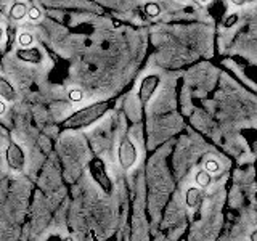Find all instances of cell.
Masks as SVG:
<instances>
[{"mask_svg": "<svg viewBox=\"0 0 257 241\" xmlns=\"http://www.w3.org/2000/svg\"><path fill=\"white\" fill-rule=\"evenodd\" d=\"M109 108H111L109 100L93 103V104H90V106L79 109L72 116H69L63 123V129H72V131H76V129H84L87 126L96 123V120H98Z\"/></svg>", "mask_w": 257, "mask_h": 241, "instance_id": "cell-1", "label": "cell"}, {"mask_svg": "<svg viewBox=\"0 0 257 241\" xmlns=\"http://www.w3.org/2000/svg\"><path fill=\"white\" fill-rule=\"evenodd\" d=\"M87 167H88V172H90V175L93 177V180L98 183V187L103 190V193L109 195V193L112 191V182L109 179L106 169H104L103 161L100 158H92L90 161H88Z\"/></svg>", "mask_w": 257, "mask_h": 241, "instance_id": "cell-2", "label": "cell"}, {"mask_svg": "<svg viewBox=\"0 0 257 241\" xmlns=\"http://www.w3.org/2000/svg\"><path fill=\"white\" fill-rule=\"evenodd\" d=\"M117 156H119V164L124 171H128V169L137 163V158H139V155H137V148H135L134 142L128 139L127 135L120 140Z\"/></svg>", "mask_w": 257, "mask_h": 241, "instance_id": "cell-3", "label": "cell"}, {"mask_svg": "<svg viewBox=\"0 0 257 241\" xmlns=\"http://www.w3.org/2000/svg\"><path fill=\"white\" fill-rule=\"evenodd\" d=\"M5 159H7L8 167H10L12 171L21 172L24 169V161H26V158H24V151L21 150L18 143L10 142V145H8V148H7V153H5Z\"/></svg>", "mask_w": 257, "mask_h": 241, "instance_id": "cell-4", "label": "cell"}, {"mask_svg": "<svg viewBox=\"0 0 257 241\" xmlns=\"http://www.w3.org/2000/svg\"><path fill=\"white\" fill-rule=\"evenodd\" d=\"M159 82H161V77L158 74H150L142 80L140 88H139V100L142 104H147L151 100V96L155 95L156 88L159 87Z\"/></svg>", "mask_w": 257, "mask_h": 241, "instance_id": "cell-5", "label": "cell"}, {"mask_svg": "<svg viewBox=\"0 0 257 241\" xmlns=\"http://www.w3.org/2000/svg\"><path fill=\"white\" fill-rule=\"evenodd\" d=\"M16 56H18L21 61L34 63V64H39L44 58L42 52H40L39 48H36V47H23V48H20L18 52H16Z\"/></svg>", "mask_w": 257, "mask_h": 241, "instance_id": "cell-6", "label": "cell"}, {"mask_svg": "<svg viewBox=\"0 0 257 241\" xmlns=\"http://www.w3.org/2000/svg\"><path fill=\"white\" fill-rule=\"evenodd\" d=\"M0 96H2V98H5L7 101L16 100V90H15V87L10 82H8L7 79H4V77H0Z\"/></svg>", "mask_w": 257, "mask_h": 241, "instance_id": "cell-7", "label": "cell"}, {"mask_svg": "<svg viewBox=\"0 0 257 241\" xmlns=\"http://www.w3.org/2000/svg\"><path fill=\"white\" fill-rule=\"evenodd\" d=\"M201 199H203V193H201L199 188L196 187H191L187 190V196H185V201H187V206L188 207H196L199 203H201Z\"/></svg>", "mask_w": 257, "mask_h": 241, "instance_id": "cell-8", "label": "cell"}, {"mask_svg": "<svg viewBox=\"0 0 257 241\" xmlns=\"http://www.w3.org/2000/svg\"><path fill=\"white\" fill-rule=\"evenodd\" d=\"M26 15H28V7H26V4L16 2V4L12 5V8H10V18L13 21H21L23 18H26Z\"/></svg>", "mask_w": 257, "mask_h": 241, "instance_id": "cell-9", "label": "cell"}, {"mask_svg": "<svg viewBox=\"0 0 257 241\" xmlns=\"http://www.w3.org/2000/svg\"><path fill=\"white\" fill-rule=\"evenodd\" d=\"M195 180H196V183L199 185L201 188H206V187H209V185H211L212 177H211V174H209V172L206 171V169H204V171H198V172H196Z\"/></svg>", "mask_w": 257, "mask_h": 241, "instance_id": "cell-10", "label": "cell"}, {"mask_svg": "<svg viewBox=\"0 0 257 241\" xmlns=\"http://www.w3.org/2000/svg\"><path fill=\"white\" fill-rule=\"evenodd\" d=\"M145 13H147L150 18H156L161 15V7L156 2H148L145 4Z\"/></svg>", "mask_w": 257, "mask_h": 241, "instance_id": "cell-11", "label": "cell"}, {"mask_svg": "<svg viewBox=\"0 0 257 241\" xmlns=\"http://www.w3.org/2000/svg\"><path fill=\"white\" fill-rule=\"evenodd\" d=\"M18 42L21 47H31L32 42H34V37H32V34H29V32H21L18 36Z\"/></svg>", "mask_w": 257, "mask_h": 241, "instance_id": "cell-12", "label": "cell"}, {"mask_svg": "<svg viewBox=\"0 0 257 241\" xmlns=\"http://www.w3.org/2000/svg\"><path fill=\"white\" fill-rule=\"evenodd\" d=\"M204 169H206V171H207L209 174H217V172L220 171V164L217 163L215 159H212V158H211V159H207V161H206Z\"/></svg>", "mask_w": 257, "mask_h": 241, "instance_id": "cell-13", "label": "cell"}, {"mask_svg": "<svg viewBox=\"0 0 257 241\" xmlns=\"http://www.w3.org/2000/svg\"><path fill=\"white\" fill-rule=\"evenodd\" d=\"M68 96H69V100H71V101L79 103V101H82V100H84V92H82V90H79V88H71L69 93H68Z\"/></svg>", "mask_w": 257, "mask_h": 241, "instance_id": "cell-14", "label": "cell"}, {"mask_svg": "<svg viewBox=\"0 0 257 241\" xmlns=\"http://www.w3.org/2000/svg\"><path fill=\"white\" fill-rule=\"evenodd\" d=\"M26 16L31 21H39L40 20V10H39L37 7H32V8H29V10H28Z\"/></svg>", "mask_w": 257, "mask_h": 241, "instance_id": "cell-15", "label": "cell"}, {"mask_svg": "<svg viewBox=\"0 0 257 241\" xmlns=\"http://www.w3.org/2000/svg\"><path fill=\"white\" fill-rule=\"evenodd\" d=\"M238 21V15H231L230 18L225 21V28H230V26H233V24H235Z\"/></svg>", "mask_w": 257, "mask_h": 241, "instance_id": "cell-16", "label": "cell"}, {"mask_svg": "<svg viewBox=\"0 0 257 241\" xmlns=\"http://www.w3.org/2000/svg\"><path fill=\"white\" fill-rule=\"evenodd\" d=\"M231 4H235V5L241 7V5H246V4H247V0H231Z\"/></svg>", "mask_w": 257, "mask_h": 241, "instance_id": "cell-17", "label": "cell"}, {"mask_svg": "<svg viewBox=\"0 0 257 241\" xmlns=\"http://www.w3.org/2000/svg\"><path fill=\"white\" fill-rule=\"evenodd\" d=\"M50 239H61V236H60V235H56V233H53V235L48 236V241H50Z\"/></svg>", "mask_w": 257, "mask_h": 241, "instance_id": "cell-18", "label": "cell"}, {"mask_svg": "<svg viewBox=\"0 0 257 241\" xmlns=\"http://www.w3.org/2000/svg\"><path fill=\"white\" fill-rule=\"evenodd\" d=\"M249 238H251V241H257V230H254V231L251 233V236H249Z\"/></svg>", "mask_w": 257, "mask_h": 241, "instance_id": "cell-19", "label": "cell"}, {"mask_svg": "<svg viewBox=\"0 0 257 241\" xmlns=\"http://www.w3.org/2000/svg\"><path fill=\"white\" fill-rule=\"evenodd\" d=\"M4 112H5V103L0 101V114H4Z\"/></svg>", "mask_w": 257, "mask_h": 241, "instance_id": "cell-20", "label": "cell"}, {"mask_svg": "<svg viewBox=\"0 0 257 241\" xmlns=\"http://www.w3.org/2000/svg\"><path fill=\"white\" fill-rule=\"evenodd\" d=\"M2 37H4V29H2V26H0V40H2Z\"/></svg>", "mask_w": 257, "mask_h": 241, "instance_id": "cell-21", "label": "cell"}, {"mask_svg": "<svg viewBox=\"0 0 257 241\" xmlns=\"http://www.w3.org/2000/svg\"><path fill=\"white\" fill-rule=\"evenodd\" d=\"M198 2H201V4H207L209 0H198Z\"/></svg>", "mask_w": 257, "mask_h": 241, "instance_id": "cell-22", "label": "cell"}, {"mask_svg": "<svg viewBox=\"0 0 257 241\" xmlns=\"http://www.w3.org/2000/svg\"><path fill=\"white\" fill-rule=\"evenodd\" d=\"M247 2H255V0H247Z\"/></svg>", "mask_w": 257, "mask_h": 241, "instance_id": "cell-23", "label": "cell"}]
</instances>
